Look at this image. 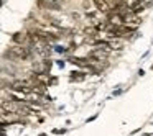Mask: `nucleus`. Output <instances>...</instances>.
<instances>
[{
  "instance_id": "1",
  "label": "nucleus",
  "mask_w": 153,
  "mask_h": 136,
  "mask_svg": "<svg viewBox=\"0 0 153 136\" xmlns=\"http://www.w3.org/2000/svg\"><path fill=\"white\" fill-rule=\"evenodd\" d=\"M30 49L28 48H25V46H15V48H12L10 51H7L5 53V56H8V57H12V59H27V57H30Z\"/></svg>"
},
{
  "instance_id": "2",
  "label": "nucleus",
  "mask_w": 153,
  "mask_h": 136,
  "mask_svg": "<svg viewBox=\"0 0 153 136\" xmlns=\"http://www.w3.org/2000/svg\"><path fill=\"white\" fill-rule=\"evenodd\" d=\"M40 7H46V8H51V10H58L59 5H58L56 0H38Z\"/></svg>"
},
{
  "instance_id": "3",
  "label": "nucleus",
  "mask_w": 153,
  "mask_h": 136,
  "mask_svg": "<svg viewBox=\"0 0 153 136\" xmlns=\"http://www.w3.org/2000/svg\"><path fill=\"white\" fill-rule=\"evenodd\" d=\"M13 41H15V43H18L20 46H23V44H27L28 41H30V38H28L27 33H15L13 35Z\"/></svg>"
},
{
  "instance_id": "4",
  "label": "nucleus",
  "mask_w": 153,
  "mask_h": 136,
  "mask_svg": "<svg viewBox=\"0 0 153 136\" xmlns=\"http://www.w3.org/2000/svg\"><path fill=\"white\" fill-rule=\"evenodd\" d=\"M125 21H127V23H132V25H140V23H142V18L135 17V13H130V15H127V17H125Z\"/></svg>"
},
{
  "instance_id": "5",
  "label": "nucleus",
  "mask_w": 153,
  "mask_h": 136,
  "mask_svg": "<svg viewBox=\"0 0 153 136\" xmlns=\"http://www.w3.org/2000/svg\"><path fill=\"white\" fill-rule=\"evenodd\" d=\"M94 4L97 5L100 12H109V4H107L105 0H94Z\"/></svg>"
},
{
  "instance_id": "6",
  "label": "nucleus",
  "mask_w": 153,
  "mask_h": 136,
  "mask_svg": "<svg viewBox=\"0 0 153 136\" xmlns=\"http://www.w3.org/2000/svg\"><path fill=\"white\" fill-rule=\"evenodd\" d=\"M112 49H122V43L120 41H117V40H114V41H110V44H109Z\"/></svg>"
},
{
  "instance_id": "7",
  "label": "nucleus",
  "mask_w": 153,
  "mask_h": 136,
  "mask_svg": "<svg viewBox=\"0 0 153 136\" xmlns=\"http://www.w3.org/2000/svg\"><path fill=\"white\" fill-rule=\"evenodd\" d=\"M105 23H99V25H96V30H105Z\"/></svg>"
}]
</instances>
